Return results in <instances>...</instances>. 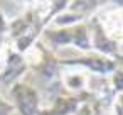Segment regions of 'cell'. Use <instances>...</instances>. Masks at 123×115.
Instances as JSON below:
<instances>
[{
    "instance_id": "cell-1",
    "label": "cell",
    "mask_w": 123,
    "mask_h": 115,
    "mask_svg": "<svg viewBox=\"0 0 123 115\" xmlns=\"http://www.w3.org/2000/svg\"><path fill=\"white\" fill-rule=\"evenodd\" d=\"M59 64H64V66H74V68H79V69H88L91 71L93 74H98V76H111L121 64L108 56H103V54H98V53H84L78 58H73V59H59Z\"/></svg>"
},
{
    "instance_id": "cell-2",
    "label": "cell",
    "mask_w": 123,
    "mask_h": 115,
    "mask_svg": "<svg viewBox=\"0 0 123 115\" xmlns=\"http://www.w3.org/2000/svg\"><path fill=\"white\" fill-rule=\"evenodd\" d=\"M12 95V105L17 108L19 115H37L41 110V95L39 91L27 81L20 80L15 85L10 86Z\"/></svg>"
},
{
    "instance_id": "cell-3",
    "label": "cell",
    "mask_w": 123,
    "mask_h": 115,
    "mask_svg": "<svg viewBox=\"0 0 123 115\" xmlns=\"http://www.w3.org/2000/svg\"><path fill=\"white\" fill-rule=\"evenodd\" d=\"M14 113V105L7 103L2 96H0V115H12Z\"/></svg>"
},
{
    "instance_id": "cell-4",
    "label": "cell",
    "mask_w": 123,
    "mask_h": 115,
    "mask_svg": "<svg viewBox=\"0 0 123 115\" xmlns=\"http://www.w3.org/2000/svg\"><path fill=\"white\" fill-rule=\"evenodd\" d=\"M12 115H14V113H12Z\"/></svg>"
}]
</instances>
